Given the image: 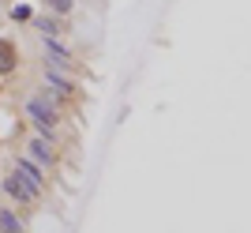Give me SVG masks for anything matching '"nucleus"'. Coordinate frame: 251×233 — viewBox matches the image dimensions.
Here are the masks:
<instances>
[{
	"instance_id": "1",
	"label": "nucleus",
	"mask_w": 251,
	"mask_h": 233,
	"mask_svg": "<svg viewBox=\"0 0 251 233\" xmlns=\"http://www.w3.org/2000/svg\"><path fill=\"white\" fill-rule=\"evenodd\" d=\"M26 113H30L34 128H38V136H45V139L56 136V128H60V116H56V109H52V106H45L42 98H26Z\"/></svg>"
},
{
	"instance_id": "2",
	"label": "nucleus",
	"mask_w": 251,
	"mask_h": 233,
	"mask_svg": "<svg viewBox=\"0 0 251 233\" xmlns=\"http://www.w3.org/2000/svg\"><path fill=\"white\" fill-rule=\"evenodd\" d=\"M45 87H49V102H75L79 98V87H75L72 72L45 68Z\"/></svg>"
},
{
	"instance_id": "3",
	"label": "nucleus",
	"mask_w": 251,
	"mask_h": 233,
	"mask_svg": "<svg viewBox=\"0 0 251 233\" xmlns=\"http://www.w3.org/2000/svg\"><path fill=\"white\" fill-rule=\"evenodd\" d=\"M4 192H8V196H11L15 203H23V207H30V203H38V196H42V192L34 188V184H30L26 177H23L19 170L11 173L8 180H4Z\"/></svg>"
},
{
	"instance_id": "4",
	"label": "nucleus",
	"mask_w": 251,
	"mask_h": 233,
	"mask_svg": "<svg viewBox=\"0 0 251 233\" xmlns=\"http://www.w3.org/2000/svg\"><path fill=\"white\" fill-rule=\"evenodd\" d=\"M26 154H30L34 162H42V166H49V162L56 158V150H52V139H45V136L30 139V147H26Z\"/></svg>"
},
{
	"instance_id": "5",
	"label": "nucleus",
	"mask_w": 251,
	"mask_h": 233,
	"mask_svg": "<svg viewBox=\"0 0 251 233\" xmlns=\"http://www.w3.org/2000/svg\"><path fill=\"white\" fill-rule=\"evenodd\" d=\"M15 170H19L26 180H30V184H34L38 192H45V173L38 170V166H34V158H15Z\"/></svg>"
},
{
	"instance_id": "6",
	"label": "nucleus",
	"mask_w": 251,
	"mask_h": 233,
	"mask_svg": "<svg viewBox=\"0 0 251 233\" xmlns=\"http://www.w3.org/2000/svg\"><path fill=\"white\" fill-rule=\"evenodd\" d=\"M15 64H19V53H15V45L0 38V75L15 72Z\"/></svg>"
},
{
	"instance_id": "7",
	"label": "nucleus",
	"mask_w": 251,
	"mask_h": 233,
	"mask_svg": "<svg viewBox=\"0 0 251 233\" xmlns=\"http://www.w3.org/2000/svg\"><path fill=\"white\" fill-rule=\"evenodd\" d=\"M30 23L38 27V30H42V38H60V34H64L60 23H56V19H45V15H34Z\"/></svg>"
},
{
	"instance_id": "8",
	"label": "nucleus",
	"mask_w": 251,
	"mask_h": 233,
	"mask_svg": "<svg viewBox=\"0 0 251 233\" xmlns=\"http://www.w3.org/2000/svg\"><path fill=\"white\" fill-rule=\"evenodd\" d=\"M0 233H26V226L15 211H0Z\"/></svg>"
},
{
	"instance_id": "9",
	"label": "nucleus",
	"mask_w": 251,
	"mask_h": 233,
	"mask_svg": "<svg viewBox=\"0 0 251 233\" xmlns=\"http://www.w3.org/2000/svg\"><path fill=\"white\" fill-rule=\"evenodd\" d=\"M42 4H45V8H49V11H56V15H68V11L75 8L72 0H42Z\"/></svg>"
}]
</instances>
